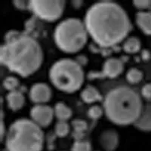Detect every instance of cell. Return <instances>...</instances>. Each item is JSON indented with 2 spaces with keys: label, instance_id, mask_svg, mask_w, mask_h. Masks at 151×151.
<instances>
[{
  "label": "cell",
  "instance_id": "obj_20",
  "mask_svg": "<svg viewBox=\"0 0 151 151\" xmlns=\"http://www.w3.org/2000/svg\"><path fill=\"white\" fill-rule=\"evenodd\" d=\"M3 86L8 91H16V88L19 86V81L14 76H8L3 81Z\"/></svg>",
  "mask_w": 151,
  "mask_h": 151
},
{
  "label": "cell",
  "instance_id": "obj_2",
  "mask_svg": "<svg viewBox=\"0 0 151 151\" xmlns=\"http://www.w3.org/2000/svg\"><path fill=\"white\" fill-rule=\"evenodd\" d=\"M0 60L11 71L27 77L40 67L43 61V52L35 38L20 33L2 44L0 48Z\"/></svg>",
  "mask_w": 151,
  "mask_h": 151
},
{
  "label": "cell",
  "instance_id": "obj_13",
  "mask_svg": "<svg viewBox=\"0 0 151 151\" xmlns=\"http://www.w3.org/2000/svg\"><path fill=\"white\" fill-rule=\"evenodd\" d=\"M137 26L145 34L151 35V12H139L136 14Z\"/></svg>",
  "mask_w": 151,
  "mask_h": 151
},
{
  "label": "cell",
  "instance_id": "obj_1",
  "mask_svg": "<svg viewBox=\"0 0 151 151\" xmlns=\"http://www.w3.org/2000/svg\"><path fill=\"white\" fill-rule=\"evenodd\" d=\"M84 24L88 35L99 46H114L122 42L132 29L130 19L122 6L103 1L93 4L86 12Z\"/></svg>",
  "mask_w": 151,
  "mask_h": 151
},
{
  "label": "cell",
  "instance_id": "obj_19",
  "mask_svg": "<svg viewBox=\"0 0 151 151\" xmlns=\"http://www.w3.org/2000/svg\"><path fill=\"white\" fill-rule=\"evenodd\" d=\"M70 132V126L65 121H58L55 125V133L58 137H64Z\"/></svg>",
  "mask_w": 151,
  "mask_h": 151
},
{
  "label": "cell",
  "instance_id": "obj_16",
  "mask_svg": "<svg viewBox=\"0 0 151 151\" xmlns=\"http://www.w3.org/2000/svg\"><path fill=\"white\" fill-rule=\"evenodd\" d=\"M55 115L59 119V121H67L71 117L72 111L70 108L67 106L63 102L57 103L54 109Z\"/></svg>",
  "mask_w": 151,
  "mask_h": 151
},
{
  "label": "cell",
  "instance_id": "obj_27",
  "mask_svg": "<svg viewBox=\"0 0 151 151\" xmlns=\"http://www.w3.org/2000/svg\"><path fill=\"white\" fill-rule=\"evenodd\" d=\"M142 58H143V59L145 60H149L150 58V54L149 53V52H148V51H144L142 53Z\"/></svg>",
  "mask_w": 151,
  "mask_h": 151
},
{
  "label": "cell",
  "instance_id": "obj_23",
  "mask_svg": "<svg viewBox=\"0 0 151 151\" xmlns=\"http://www.w3.org/2000/svg\"><path fill=\"white\" fill-rule=\"evenodd\" d=\"M102 114H103V110L101 106L98 105L91 106L88 111V115L92 119H98L101 116Z\"/></svg>",
  "mask_w": 151,
  "mask_h": 151
},
{
  "label": "cell",
  "instance_id": "obj_17",
  "mask_svg": "<svg viewBox=\"0 0 151 151\" xmlns=\"http://www.w3.org/2000/svg\"><path fill=\"white\" fill-rule=\"evenodd\" d=\"M141 48V42L136 37H130L125 40L123 44V49L130 54L136 53Z\"/></svg>",
  "mask_w": 151,
  "mask_h": 151
},
{
  "label": "cell",
  "instance_id": "obj_11",
  "mask_svg": "<svg viewBox=\"0 0 151 151\" xmlns=\"http://www.w3.org/2000/svg\"><path fill=\"white\" fill-rule=\"evenodd\" d=\"M123 68V63L120 59L112 58L106 60L104 64L101 76L109 78H115L122 73Z\"/></svg>",
  "mask_w": 151,
  "mask_h": 151
},
{
  "label": "cell",
  "instance_id": "obj_6",
  "mask_svg": "<svg viewBox=\"0 0 151 151\" xmlns=\"http://www.w3.org/2000/svg\"><path fill=\"white\" fill-rule=\"evenodd\" d=\"M49 78L57 88L64 92L73 93L83 86L85 75L83 67L76 60L63 58L57 60L51 67Z\"/></svg>",
  "mask_w": 151,
  "mask_h": 151
},
{
  "label": "cell",
  "instance_id": "obj_3",
  "mask_svg": "<svg viewBox=\"0 0 151 151\" xmlns=\"http://www.w3.org/2000/svg\"><path fill=\"white\" fill-rule=\"evenodd\" d=\"M104 109L106 117L116 125L134 124L143 110L139 94L131 88L120 86L105 96Z\"/></svg>",
  "mask_w": 151,
  "mask_h": 151
},
{
  "label": "cell",
  "instance_id": "obj_15",
  "mask_svg": "<svg viewBox=\"0 0 151 151\" xmlns=\"http://www.w3.org/2000/svg\"><path fill=\"white\" fill-rule=\"evenodd\" d=\"M81 98L83 101L88 104L94 103L101 101L102 97L97 88L91 86H88L81 93Z\"/></svg>",
  "mask_w": 151,
  "mask_h": 151
},
{
  "label": "cell",
  "instance_id": "obj_14",
  "mask_svg": "<svg viewBox=\"0 0 151 151\" xmlns=\"http://www.w3.org/2000/svg\"><path fill=\"white\" fill-rule=\"evenodd\" d=\"M24 97L21 91H10L7 94L8 105L12 110H18L24 106Z\"/></svg>",
  "mask_w": 151,
  "mask_h": 151
},
{
  "label": "cell",
  "instance_id": "obj_18",
  "mask_svg": "<svg viewBox=\"0 0 151 151\" xmlns=\"http://www.w3.org/2000/svg\"><path fill=\"white\" fill-rule=\"evenodd\" d=\"M143 78V73L138 69L132 68L128 71L126 74V79L132 84L140 83Z\"/></svg>",
  "mask_w": 151,
  "mask_h": 151
},
{
  "label": "cell",
  "instance_id": "obj_24",
  "mask_svg": "<svg viewBox=\"0 0 151 151\" xmlns=\"http://www.w3.org/2000/svg\"><path fill=\"white\" fill-rule=\"evenodd\" d=\"M133 4L137 9H147L151 8V1L148 0H141V1H134Z\"/></svg>",
  "mask_w": 151,
  "mask_h": 151
},
{
  "label": "cell",
  "instance_id": "obj_7",
  "mask_svg": "<svg viewBox=\"0 0 151 151\" xmlns=\"http://www.w3.org/2000/svg\"><path fill=\"white\" fill-rule=\"evenodd\" d=\"M64 1H39L33 0L29 2V9L41 20L55 21L63 14Z\"/></svg>",
  "mask_w": 151,
  "mask_h": 151
},
{
  "label": "cell",
  "instance_id": "obj_4",
  "mask_svg": "<svg viewBox=\"0 0 151 151\" xmlns=\"http://www.w3.org/2000/svg\"><path fill=\"white\" fill-rule=\"evenodd\" d=\"M43 144L41 127L33 120L20 119L10 125L5 141L8 151H41Z\"/></svg>",
  "mask_w": 151,
  "mask_h": 151
},
{
  "label": "cell",
  "instance_id": "obj_12",
  "mask_svg": "<svg viewBox=\"0 0 151 151\" xmlns=\"http://www.w3.org/2000/svg\"><path fill=\"white\" fill-rule=\"evenodd\" d=\"M134 126L142 131H151V106L147 105L143 107L139 118L134 124Z\"/></svg>",
  "mask_w": 151,
  "mask_h": 151
},
{
  "label": "cell",
  "instance_id": "obj_25",
  "mask_svg": "<svg viewBox=\"0 0 151 151\" xmlns=\"http://www.w3.org/2000/svg\"><path fill=\"white\" fill-rule=\"evenodd\" d=\"M29 1L17 0V1H14L13 4L17 9H20V10H25L27 9H29Z\"/></svg>",
  "mask_w": 151,
  "mask_h": 151
},
{
  "label": "cell",
  "instance_id": "obj_21",
  "mask_svg": "<svg viewBox=\"0 0 151 151\" xmlns=\"http://www.w3.org/2000/svg\"><path fill=\"white\" fill-rule=\"evenodd\" d=\"M75 133L77 134H83V132L86 131L88 128V124L86 121L83 119H74L72 122Z\"/></svg>",
  "mask_w": 151,
  "mask_h": 151
},
{
  "label": "cell",
  "instance_id": "obj_9",
  "mask_svg": "<svg viewBox=\"0 0 151 151\" xmlns=\"http://www.w3.org/2000/svg\"><path fill=\"white\" fill-rule=\"evenodd\" d=\"M52 91L49 86L42 83H36L33 85L29 91V98L34 103H45L51 99Z\"/></svg>",
  "mask_w": 151,
  "mask_h": 151
},
{
  "label": "cell",
  "instance_id": "obj_10",
  "mask_svg": "<svg viewBox=\"0 0 151 151\" xmlns=\"http://www.w3.org/2000/svg\"><path fill=\"white\" fill-rule=\"evenodd\" d=\"M99 141L105 151H114L119 145V134L113 129H106L101 134Z\"/></svg>",
  "mask_w": 151,
  "mask_h": 151
},
{
  "label": "cell",
  "instance_id": "obj_26",
  "mask_svg": "<svg viewBox=\"0 0 151 151\" xmlns=\"http://www.w3.org/2000/svg\"><path fill=\"white\" fill-rule=\"evenodd\" d=\"M141 94L147 99L151 98V83H148L143 86L141 89Z\"/></svg>",
  "mask_w": 151,
  "mask_h": 151
},
{
  "label": "cell",
  "instance_id": "obj_22",
  "mask_svg": "<svg viewBox=\"0 0 151 151\" xmlns=\"http://www.w3.org/2000/svg\"><path fill=\"white\" fill-rule=\"evenodd\" d=\"M91 147L89 142L83 141H75L72 147V151H91Z\"/></svg>",
  "mask_w": 151,
  "mask_h": 151
},
{
  "label": "cell",
  "instance_id": "obj_5",
  "mask_svg": "<svg viewBox=\"0 0 151 151\" xmlns=\"http://www.w3.org/2000/svg\"><path fill=\"white\" fill-rule=\"evenodd\" d=\"M88 36V33L84 22L75 17H70L57 25L54 40L61 51L67 53H75L85 46Z\"/></svg>",
  "mask_w": 151,
  "mask_h": 151
},
{
  "label": "cell",
  "instance_id": "obj_8",
  "mask_svg": "<svg viewBox=\"0 0 151 151\" xmlns=\"http://www.w3.org/2000/svg\"><path fill=\"white\" fill-rule=\"evenodd\" d=\"M54 115H55V111L51 106L48 105H36L30 111L32 120L41 128L50 125L53 119Z\"/></svg>",
  "mask_w": 151,
  "mask_h": 151
}]
</instances>
